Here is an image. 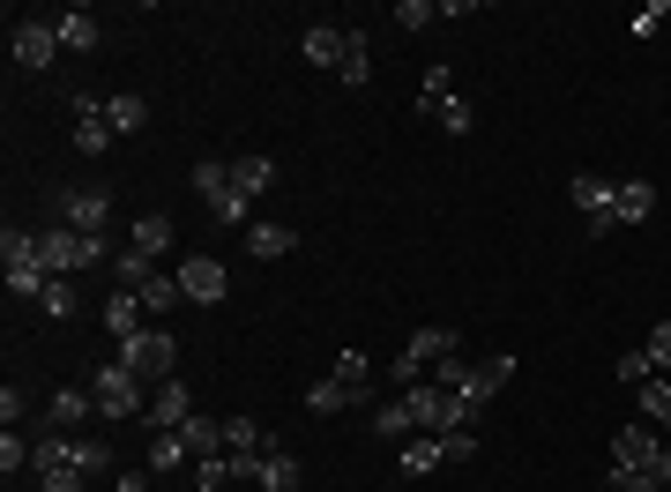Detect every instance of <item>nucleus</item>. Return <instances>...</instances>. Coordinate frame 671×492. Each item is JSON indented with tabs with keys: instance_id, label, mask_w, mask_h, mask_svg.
<instances>
[{
	"instance_id": "nucleus-1",
	"label": "nucleus",
	"mask_w": 671,
	"mask_h": 492,
	"mask_svg": "<svg viewBox=\"0 0 671 492\" xmlns=\"http://www.w3.org/2000/svg\"><path fill=\"white\" fill-rule=\"evenodd\" d=\"M403 403H411V425H418V433H463V425H471L463 395L441 388V381H418V388H403Z\"/></svg>"
},
{
	"instance_id": "nucleus-2",
	"label": "nucleus",
	"mask_w": 671,
	"mask_h": 492,
	"mask_svg": "<svg viewBox=\"0 0 671 492\" xmlns=\"http://www.w3.org/2000/svg\"><path fill=\"white\" fill-rule=\"evenodd\" d=\"M90 395H98V419H112V425H127V419H142V411H149L142 381H135V373H127L120 358L90 373Z\"/></svg>"
},
{
	"instance_id": "nucleus-3",
	"label": "nucleus",
	"mask_w": 671,
	"mask_h": 492,
	"mask_svg": "<svg viewBox=\"0 0 671 492\" xmlns=\"http://www.w3.org/2000/svg\"><path fill=\"white\" fill-rule=\"evenodd\" d=\"M0 269H8V292L16 298H46V262H38V239H30V232H16V224H8V232H0Z\"/></svg>"
},
{
	"instance_id": "nucleus-4",
	"label": "nucleus",
	"mask_w": 671,
	"mask_h": 492,
	"mask_svg": "<svg viewBox=\"0 0 671 492\" xmlns=\"http://www.w3.org/2000/svg\"><path fill=\"white\" fill-rule=\"evenodd\" d=\"M112 358H120V366L135 373V381H172V366H179V344L165 336V328H135V336H127V344L112 351Z\"/></svg>"
},
{
	"instance_id": "nucleus-5",
	"label": "nucleus",
	"mask_w": 671,
	"mask_h": 492,
	"mask_svg": "<svg viewBox=\"0 0 671 492\" xmlns=\"http://www.w3.org/2000/svg\"><path fill=\"white\" fill-rule=\"evenodd\" d=\"M455 328H418V336H411V344H403V358L396 366H388V381H396V388H418L425 381V366H441V358H455Z\"/></svg>"
},
{
	"instance_id": "nucleus-6",
	"label": "nucleus",
	"mask_w": 671,
	"mask_h": 492,
	"mask_svg": "<svg viewBox=\"0 0 671 492\" xmlns=\"http://www.w3.org/2000/svg\"><path fill=\"white\" fill-rule=\"evenodd\" d=\"M8 52H16V68L46 75L52 60H60V30H52L46 16H16V30H8Z\"/></svg>"
},
{
	"instance_id": "nucleus-7",
	"label": "nucleus",
	"mask_w": 671,
	"mask_h": 492,
	"mask_svg": "<svg viewBox=\"0 0 671 492\" xmlns=\"http://www.w3.org/2000/svg\"><path fill=\"white\" fill-rule=\"evenodd\" d=\"M507 381H515V358H507V351H500V358H485V366H463V381H455V395H463V411H485V403H493L500 388H507Z\"/></svg>"
},
{
	"instance_id": "nucleus-8",
	"label": "nucleus",
	"mask_w": 671,
	"mask_h": 492,
	"mask_svg": "<svg viewBox=\"0 0 671 492\" xmlns=\"http://www.w3.org/2000/svg\"><path fill=\"white\" fill-rule=\"evenodd\" d=\"M568 195H574V209H582V224H590V239H604V232H612V195H620V187L596 179V173H574Z\"/></svg>"
},
{
	"instance_id": "nucleus-9",
	"label": "nucleus",
	"mask_w": 671,
	"mask_h": 492,
	"mask_svg": "<svg viewBox=\"0 0 671 492\" xmlns=\"http://www.w3.org/2000/svg\"><path fill=\"white\" fill-rule=\"evenodd\" d=\"M179 292L195 298V306H217V298L231 292V276H224L217 254H187V262H179Z\"/></svg>"
},
{
	"instance_id": "nucleus-10",
	"label": "nucleus",
	"mask_w": 671,
	"mask_h": 492,
	"mask_svg": "<svg viewBox=\"0 0 671 492\" xmlns=\"http://www.w3.org/2000/svg\"><path fill=\"white\" fill-rule=\"evenodd\" d=\"M187 419H195V395H187V381H157V395H149L142 425H149V433H179Z\"/></svg>"
},
{
	"instance_id": "nucleus-11",
	"label": "nucleus",
	"mask_w": 671,
	"mask_h": 492,
	"mask_svg": "<svg viewBox=\"0 0 671 492\" xmlns=\"http://www.w3.org/2000/svg\"><path fill=\"white\" fill-rule=\"evenodd\" d=\"M105 217H112V195L105 187H68L60 195V224L68 232H105Z\"/></svg>"
},
{
	"instance_id": "nucleus-12",
	"label": "nucleus",
	"mask_w": 671,
	"mask_h": 492,
	"mask_svg": "<svg viewBox=\"0 0 671 492\" xmlns=\"http://www.w3.org/2000/svg\"><path fill=\"white\" fill-rule=\"evenodd\" d=\"M657 455H664V441H657V425H620V433H612V463H626V470H649L657 463Z\"/></svg>"
},
{
	"instance_id": "nucleus-13",
	"label": "nucleus",
	"mask_w": 671,
	"mask_h": 492,
	"mask_svg": "<svg viewBox=\"0 0 671 492\" xmlns=\"http://www.w3.org/2000/svg\"><path fill=\"white\" fill-rule=\"evenodd\" d=\"M224 455H276V433L262 419H224Z\"/></svg>"
},
{
	"instance_id": "nucleus-14",
	"label": "nucleus",
	"mask_w": 671,
	"mask_h": 492,
	"mask_svg": "<svg viewBox=\"0 0 671 492\" xmlns=\"http://www.w3.org/2000/svg\"><path fill=\"white\" fill-rule=\"evenodd\" d=\"M52 30H60V52H90V46L105 38L90 8H60V16H52Z\"/></svg>"
},
{
	"instance_id": "nucleus-15",
	"label": "nucleus",
	"mask_w": 671,
	"mask_h": 492,
	"mask_svg": "<svg viewBox=\"0 0 671 492\" xmlns=\"http://www.w3.org/2000/svg\"><path fill=\"white\" fill-rule=\"evenodd\" d=\"M90 411H98V395H90V388H60L46 403V433H68V425H82Z\"/></svg>"
},
{
	"instance_id": "nucleus-16",
	"label": "nucleus",
	"mask_w": 671,
	"mask_h": 492,
	"mask_svg": "<svg viewBox=\"0 0 671 492\" xmlns=\"http://www.w3.org/2000/svg\"><path fill=\"white\" fill-rule=\"evenodd\" d=\"M247 254L254 262H284V254H298V232L292 224H247Z\"/></svg>"
},
{
	"instance_id": "nucleus-17",
	"label": "nucleus",
	"mask_w": 671,
	"mask_h": 492,
	"mask_svg": "<svg viewBox=\"0 0 671 492\" xmlns=\"http://www.w3.org/2000/svg\"><path fill=\"white\" fill-rule=\"evenodd\" d=\"M336 82H344V90H366V82H373V46H366V30H351V38H344V68H336Z\"/></svg>"
},
{
	"instance_id": "nucleus-18",
	"label": "nucleus",
	"mask_w": 671,
	"mask_h": 492,
	"mask_svg": "<svg viewBox=\"0 0 671 492\" xmlns=\"http://www.w3.org/2000/svg\"><path fill=\"white\" fill-rule=\"evenodd\" d=\"M657 209V187L649 179H620V195H612V224H642Z\"/></svg>"
},
{
	"instance_id": "nucleus-19",
	"label": "nucleus",
	"mask_w": 671,
	"mask_h": 492,
	"mask_svg": "<svg viewBox=\"0 0 671 492\" xmlns=\"http://www.w3.org/2000/svg\"><path fill=\"white\" fill-rule=\"evenodd\" d=\"M344 38H351V30H328V23H314L306 38H298V52H306L314 68H344Z\"/></svg>"
},
{
	"instance_id": "nucleus-20",
	"label": "nucleus",
	"mask_w": 671,
	"mask_h": 492,
	"mask_svg": "<svg viewBox=\"0 0 671 492\" xmlns=\"http://www.w3.org/2000/svg\"><path fill=\"white\" fill-rule=\"evenodd\" d=\"M135 254H149V262H157V254H172V217H165V209H149V217H135Z\"/></svg>"
},
{
	"instance_id": "nucleus-21",
	"label": "nucleus",
	"mask_w": 671,
	"mask_h": 492,
	"mask_svg": "<svg viewBox=\"0 0 671 492\" xmlns=\"http://www.w3.org/2000/svg\"><path fill=\"white\" fill-rule=\"evenodd\" d=\"M276 179V157H262V149H247V157H231V187H239V195H262V187H269Z\"/></svg>"
},
{
	"instance_id": "nucleus-22",
	"label": "nucleus",
	"mask_w": 671,
	"mask_h": 492,
	"mask_svg": "<svg viewBox=\"0 0 671 492\" xmlns=\"http://www.w3.org/2000/svg\"><path fill=\"white\" fill-rule=\"evenodd\" d=\"M142 314H149V306H142V292H112V298H105V328H112L120 344L135 336V328H142Z\"/></svg>"
},
{
	"instance_id": "nucleus-23",
	"label": "nucleus",
	"mask_w": 671,
	"mask_h": 492,
	"mask_svg": "<svg viewBox=\"0 0 671 492\" xmlns=\"http://www.w3.org/2000/svg\"><path fill=\"white\" fill-rule=\"evenodd\" d=\"M447 463V441L441 433H418V441H403V478H425V470Z\"/></svg>"
},
{
	"instance_id": "nucleus-24",
	"label": "nucleus",
	"mask_w": 671,
	"mask_h": 492,
	"mask_svg": "<svg viewBox=\"0 0 671 492\" xmlns=\"http://www.w3.org/2000/svg\"><path fill=\"white\" fill-rule=\"evenodd\" d=\"M254 485L262 492H298V455H284V447L262 455V463H254Z\"/></svg>"
},
{
	"instance_id": "nucleus-25",
	"label": "nucleus",
	"mask_w": 671,
	"mask_h": 492,
	"mask_svg": "<svg viewBox=\"0 0 671 492\" xmlns=\"http://www.w3.org/2000/svg\"><path fill=\"white\" fill-rule=\"evenodd\" d=\"M179 441H187V455L201 463V455H224V425H217V419H201V411H195V419L179 425Z\"/></svg>"
},
{
	"instance_id": "nucleus-26",
	"label": "nucleus",
	"mask_w": 671,
	"mask_h": 492,
	"mask_svg": "<svg viewBox=\"0 0 671 492\" xmlns=\"http://www.w3.org/2000/svg\"><path fill=\"white\" fill-rule=\"evenodd\" d=\"M105 120H112V135H142V120H149V105L135 98V90H120V98H105Z\"/></svg>"
},
{
	"instance_id": "nucleus-27",
	"label": "nucleus",
	"mask_w": 671,
	"mask_h": 492,
	"mask_svg": "<svg viewBox=\"0 0 671 492\" xmlns=\"http://www.w3.org/2000/svg\"><path fill=\"white\" fill-rule=\"evenodd\" d=\"M336 381L351 388V403H373V366H366V351H344V358H336Z\"/></svg>"
},
{
	"instance_id": "nucleus-28",
	"label": "nucleus",
	"mask_w": 671,
	"mask_h": 492,
	"mask_svg": "<svg viewBox=\"0 0 671 492\" xmlns=\"http://www.w3.org/2000/svg\"><path fill=\"white\" fill-rule=\"evenodd\" d=\"M447 98H455V75H447V68H425V82H418V112H425V120H441V105Z\"/></svg>"
},
{
	"instance_id": "nucleus-29",
	"label": "nucleus",
	"mask_w": 671,
	"mask_h": 492,
	"mask_svg": "<svg viewBox=\"0 0 671 492\" xmlns=\"http://www.w3.org/2000/svg\"><path fill=\"white\" fill-rule=\"evenodd\" d=\"M187 463V441H179V433H149V478H165V470H179Z\"/></svg>"
},
{
	"instance_id": "nucleus-30",
	"label": "nucleus",
	"mask_w": 671,
	"mask_h": 492,
	"mask_svg": "<svg viewBox=\"0 0 671 492\" xmlns=\"http://www.w3.org/2000/svg\"><path fill=\"white\" fill-rule=\"evenodd\" d=\"M195 195H231V157H195Z\"/></svg>"
},
{
	"instance_id": "nucleus-31",
	"label": "nucleus",
	"mask_w": 671,
	"mask_h": 492,
	"mask_svg": "<svg viewBox=\"0 0 671 492\" xmlns=\"http://www.w3.org/2000/svg\"><path fill=\"white\" fill-rule=\"evenodd\" d=\"M306 411H314V419H328V411H351V388L328 373V381H314V388H306Z\"/></svg>"
},
{
	"instance_id": "nucleus-32",
	"label": "nucleus",
	"mask_w": 671,
	"mask_h": 492,
	"mask_svg": "<svg viewBox=\"0 0 671 492\" xmlns=\"http://www.w3.org/2000/svg\"><path fill=\"white\" fill-rule=\"evenodd\" d=\"M75 149H82V157H105V149H112V120H105V112L75 120Z\"/></svg>"
},
{
	"instance_id": "nucleus-33",
	"label": "nucleus",
	"mask_w": 671,
	"mask_h": 492,
	"mask_svg": "<svg viewBox=\"0 0 671 492\" xmlns=\"http://www.w3.org/2000/svg\"><path fill=\"white\" fill-rule=\"evenodd\" d=\"M373 433H381V441H403V433H418V425H411V403H381V411H373Z\"/></svg>"
},
{
	"instance_id": "nucleus-34",
	"label": "nucleus",
	"mask_w": 671,
	"mask_h": 492,
	"mask_svg": "<svg viewBox=\"0 0 671 492\" xmlns=\"http://www.w3.org/2000/svg\"><path fill=\"white\" fill-rule=\"evenodd\" d=\"M634 395H642V419L649 425H671V381H642Z\"/></svg>"
},
{
	"instance_id": "nucleus-35",
	"label": "nucleus",
	"mask_w": 671,
	"mask_h": 492,
	"mask_svg": "<svg viewBox=\"0 0 671 492\" xmlns=\"http://www.w3.org/2000/svg\"><path fill=\"white\" fill-rule=\"evenodd\" d=\"M179 298H187V292H179V276H149V284H142V306H149V314H172Z\"/></svg>"
},
{
	"instance_id": "nucleus-36",
	"label": "nucleus",
	"mask_w": 671,
	"mask_h": 492,
	"mask_svg": "<svg viewBox=\"0 0 671 492\" xmlns=\"http://www.w3.org/2000/svg\"><path fill=\"white\" fill-rule=\"evenodd\" d=\"M209 217H217L224 224V232H247V195H239V187H231V195H217V201H209Z\"/></svg>"
},
{
	"instance_id": "nucleus-37",
	"label": "nucleus",
	"mask_w": 671,
	"mask_h": 492,
	"mask_svg": "<svg viewBox=\"0 0 671 492\" xmlns=\"http://www.w3.org/2000/svg\"><path fill=\"white\" fill-rule=\"evenodd\" d=\"M75 470H82V478H105V470H112V447H105L98 433H90V441H75Z\"/></svg>"
},
{
	"instance_id": "nucleus-38",
	"label": "nucleus",
	"mask_w": 671,
	"mask_h": 492,
	"mask_svg": "<svg viewBox=\"0 0 671 492\" xmlns=\"http://www.w3.org/2000/svg\"><path fill=\"white\" fill-rule=\"evenodd\" d=\"M388 16H396V30H425V23H441V8H433V0H396Z\"/></svg>"
},
{
	"instance_id": "nucleus-39",
	"label": "nucleus",
	"mask_w": 671,
	"mask_h": 492,
	"mask_svg": "<svg viewBox=\"0 0 671 492\" xmlns=\"http://www.w3.org/2000/svg\"><path fill=\"white\" fill-rule=\"evenodd\" d=\"M604 492H664L649 470H626V463H612V478H604Z\"/></svg>"
},
{
	"instance_id": "nucleus-40",
	"label": "nucleus",
	"mask_w": 671,
	"mask_h": 492,
	"mask_svg": "<svg viewBox=\"0 0 671 492\" xmlns=\"http://www.w3.org/2000/svg\"><path fill=\"white\" fill-rule=\"evenodd\" d=\"M612 373H620V388H642V381H657V366H649V351H626V358H620Z\"/></svg>"
},
{
	"instance_id": "nucleus-41",
	"label": "nucleus",
	"mask_w": 671,
	"mask_h": 492,
	"mask_svg": "<svg viewBox=\"0 0 671 492\" xmlns=\"http://www.w3.org/2000/svg\"><path fill=\"white\" fill-rule=\"evenodd\" d=\"M38 306H46L52 321H68V314H75V292H68V276H52V284H46V298H38Z\"/></svg>"
},
{
	"instance_id": "nucleus-42",
	"label": "nucleus",
	"mask_w": 671,
	"mask_h": 492,
	"mask_svg": "<svg viewBox=\"0 0 671 492\" xmlns=\"http://www.w3.org/2000/svg\"><path fill=\"white\" fill-rule=\"evenodd\" d=\"M30 463V441L23 433H0V470H8V478H16V470Z\"/></svg>"
},
{
	"instance_id": "nucleus-43",
	"label": "nucleus",
	"mask_w": 671,
	"mask_h": 492,
	"mask_svg": "<svg viewBox=\"0 0 671 492\" xmlns=\"http://www.w3.org/2000/svg\"><path fill=\"white\" fill-rule=\"evenodd\" d=\"M649 366H657V373H671V321H664V328H649Z\"/></svg>"
},
{
	"instance_id": "nucleus-44",
	"label": "nucleus",
	"mask_w": 671,
	"mask_h": 492,
	"mask_svg": "<svg viewBox=\"0 0 671 492\" xmlns=\"http://www.w3.org/2000/svg\"><path fill=\"white\" fill-rule=\"evenodd\" d=\"M441 135H471V105H463V98L441 105Z\"/></svg>"
},
{
	"instance_id": "nucleus-45",
	"label": "nucleus",
	"mask_w": 671,
	"mask_h": 492,
	"mask_svg": "<svg viewBox=\"0 0 671 492\" xmlns=\"http://www.w3.org/2000/svg\"><path fill=\"white\" fill-rule=\"evenodd\" d=\"M441 441H447V463H471V455H477V433H471V425H463V433H441Z\"/></svg>"
},
{
	"instance_id": "nucleus-46",
	"label": "nucleus",
	"mask_w": 671,
	"mask_h": 492,
	"mask_svg": "<svg viewBox=\"0 0 671 492\" xmlns=\"http://www.w3.org/2000/svg\"><path fill=\"white\" fill-rule=\"evenodd\" d=\"M664 16H671V8H664V0H642V8H634V38H649V30H657V23H664Z\"/></svg>"
},
{
	"instance_id": "nucleus-47",
	"label": "nucleus",
	"mask_w": 671,
	"mask_h": 492,
	"mask_svg": "<svg viewBox=\"0 0 671 492\" xmlns=\"http://www.w3.org/2000/svg\"><path fill=\"white\" fill-rule=\"evenodd\" d=\"M38 492H82V470H46V478H38Z\"/></svg>"
},
{
	"instance_id": "nucleus-48",
	"label": "nucleus",
	"mask_w": 671,
	"mask_h": 492,
	"mask_svg": "<svg viewBox=\"0 0 671 492\" xmlns=\"http://www.w3.org/2000/svg\"><path fill=\"white\" fill-rule=\"evenodd\" d=\"M0 419H8V433L23 425V388H0Z\"/></svg>"
},
{
	"instance_id": "nucleus-49",
	"label": "nucleus",
	"mask_w": 671,
	"mask_h": 492,
	"mask_svg": "<svg viewBox=\"0 0 671 492\" xmlns=\"http://www.w3.org/2000/svg\"><path fill=\"white\" fill-rule=\"evenodd\" d=\"M112 492H149V470H112Z\"/></svg>"
},
{
	"instance_id": "nucleus-50",
	"label": "nucleus",
	"mask_w": 671,
	"mask_h": 492,
	"mask_svg": "<svg viewBox=\"0 0 671 492\" xmlns=\"http://www.w3.org/2000/svg\"><path fill=\"white\" fill-rule=\"evenodd\" d=\"M649 478H657V485L671 492V447H664V455H657V463H649Z\"/></svg>"
},
{
	"instance_id": "nucleus-51",
	"label": "nucleus",
	"mask_w": 671,
	"mask_h": 492,
	"mask_svg": "<svg viewBox=\"0 0 671 492\" xmlns=\"http://www.w3.org/2000/svg\"><path fill=\"white\" fill-rule=\"evenodd\" d=\"M187 492H209V485H187Z\"/></svg>"
}]
</instances>
